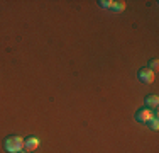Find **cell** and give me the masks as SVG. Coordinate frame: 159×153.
I'll list each match as a JSON object with an SVG mask.
<instances>
[{
	"label": "cell",
	"instance_id": "9c48e42d",
	"mask_svg": "<svg viewBox=\"0 0 159 153\" xmlns=\"http://www.w3.org/2000/svg\"><path fill=\"white\" fill-rule=\"evenodd\" d=\"M98 3H100L102 7H105V9H107V7H108V9H112V5H113V2H110V0H108V2H107V0H102V2H98Z\"/></svg>",
	"mask_w": 159,
	"mask_h": 153
},
{
	"label": "cell",
	"instance_id": "8992f818",
	"mask_svg": "<svg viewBox=\"0 0 159 153\" xmlns=\"http://www.w3.org/2000/svg\"><path fill=\"white\" fill-rule=\"evenodd\" d=\"M124 9H125V2H113L112 10H115V12H122Z\"/></svg>",
	"mask_w": 159,
	"mask_h": 153
},
{
	"label": "cell",
	"instance_id": "5b68a950",
	"mask_svg": "<svg viewBox=\"0 0 159 153\" xmlns=\"http://www.w3.org/2000/svg\"><path fill=\"white\" fill-rule=\"evenodd\" d=\"M146 104L149 107H154V109H156L157 104H159V97H157V95H149V97L146 99Z\"/></svg>",
	"mask_w": 159,
	"mask_h": 153
},
{
	"label": "cell",
	"instance_id": "52a82bcc",
	"mask_svg": "<svg viewBox=\"0 0 159 153\" xmlns=\"http://www.w3.org/2000/svg\"><path fill=\"white\" fill-rule=\"evenodd\" d=\"M147 124H149V128H151V129H154V131H156V129L159 128V121H157V114H156V116H154V117H152V119H151L149 122H147Z\"/></svg>",
	"mask_w": 159,
	"mask_h": 153
},
{
	"label": "cell",
	"instance_id": "3957f363",
	"mask_svg": "<svg viewBox=\"0 0 159 153\" xmlns=\"http://www.w3.org/2000/svg\"><path fill=\"white\" fill-rule=\"evenodd\" d=\"M154 116H156V112H152V111L147 107V109H142V111L137 112V121L139 122H149Z\"/></svg>",
	"mask_w": 159,
	"mask_h": 153
},
{
	"label": "cell",
	"instance_id": "7a4b0ae2",
	"mask_svg": "<svg viewBox=\"0 0 159 153\" xmlns=\"http://www.w3.org/2000/svg\"><path fill=\"white\" fill-rule=\"evenodd\" d=\"M139 80H141L142 83H152L154 80H156V73H154L152 70H149V68H142V70L139 72Z\"/></svg>",
	"mask_w": 159,
	"mask_h": 153
},
{
	"label": "cell",
	"instance_id": "6da1fadb",
	"mask_svg": "<svg viewBox=\"0 0 159 153\" xmlns=\"http://www.w3.org/2000/svg\"><path fill=\"white\" fill-rule=\"evenodd\" d=\"M24 148V140L20 136H10L5 140V150L10 153H19Z\"/></svg>",
	"mask_w": 159,
	"mask_h": 153
},
{
	"label": "cell",
	"instance_id": "30bf717a",
	"mask_svg": "<svg viewBox=\"0 0 159 153\" xmlns=\"http://www.w3.org/2000/svg\"><path fill=\"white\" fill-rule=\"evenodd\" d=\"M19 153H29L27 150H20V151H19Z\"/></svg>",
	"mask_w": 159,
	"mask_h": 153
},
{
	"label": "cell",
	"instance_id": "ba28073f",
	"mask_svg": "<svg viewBox=\"0 0 159 153\" xmlns=\"http://www.w3.org/2000/svg\"><path fill=\"white\" fill-rule=\"evenodd\" d=\"M157 68H159V61H157V60L151 61V67H149V70H152L154 73H156V72H157Z\"/></svg>",
	"mask_w": 159,
	"mask_h": 153
},
{
	"label": "cell",
	"instance_id": "277c9868",
	"mask_svg": "<svg viewBox=\"0 0 159 153\" xmlns=\"http://www.w3.org/2000/svg\"><path fill=\"white\" fill-rule=\"evenodd\" d=\"M24 148H25L27 151L37 150V148H39V138L31 136V138H27V140H24Z\"/></svg>",
	"mask_w": 159,
	"mask_h": 153
}]
</instances>
